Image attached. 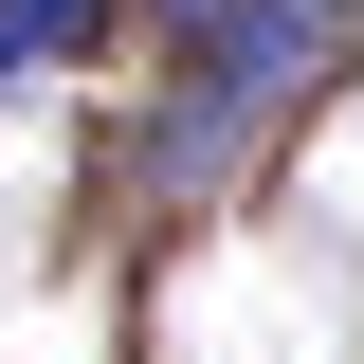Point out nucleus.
<instances>
[{"mask_svg": "<svg viewBox=\"0 0 364 364\" xmlns=\"http://www.w3.org/2000/svg\"><path fill=\"white\" fill-rule=\"evenodd\" d=\"M91 18H109V0H0V91H18V73H55Z\"/></svg>", "mask_w": 364, "mask_h": 364, "instance_id": "obj_1", "label": "nucleus"}, {"mask_svg": "<svg viewBox=\"0 0 364 364\" xmlns=\"http://www.w3.org/2000/svg\"><path fill=\"white\" fill-rule=\"evenodd\" d=\"M200 18H219V0H164V37H200Z\"/></svg>", "mask_w": 364, "mask_h": 364, "instance_id": "obj_2", "label": "nucleus"}]
</instances>
